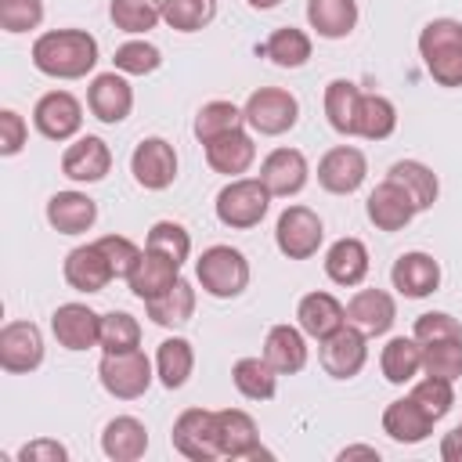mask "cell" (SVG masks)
Returning <instances> with one entry per match:
<instances>
[{
    "instance_id": "obj_13",
    "label": "cell",
    "mask_w": 462,
    "mask_h": 462,
    "mask_svg": "<svg viewBox=\"0 0 462 462\" xmlns=\"http://www.w3.org/2000/svg\"><path fill=\"white\" fill-rule=\"evenodd\" d=\"M32 126L47 141H69L83 126V105L69 90H47L32 108Z\"/></svg>"
},
{
    "instance_id": "obj_32",
    "label": "cell",
    "mask_w": 462,
    "mask_h": 462,
    "mask_svg": "<svg viewBox=\"0 0 462 462\" xmlns=\"http://www.w3.org/2000/svg\"><path fill=\"white\" fill-rule=\"evenodd\" d=\"M379 368L393 386L411 383L422 372V343L415 336H393L379 354Z\"/></svg>"
},
{
    "instance_id": "obj_27",
    "label": "cell",
    "mask_w": 462,
    "mask_h": 462,
    "mask_svg": "<svg viewBox=\"0 0 462 462\" xmlns=\"http://www.w3.org/2000/svg\"><path fill=\"white\" fill-rule=\"evenodd\" d=\"M383 433L390 440H397V444H422L433 433V419L408 393V397L386 404V411H383Z\"/></svg>"
},
{
    "instance_id": "obj_22",
    "label": "cell",
    "mask_w": 462,
    "mask_h": 462,
    "mask_svg": "<svg viewBox=\"0 0 462 462\" xmlns=\"http://www.w3.org/2000/svg\"><path fill=\"white\" fill-rule=\"evenodd\" d=\"M346 321L357 325L365 336H383L397 321V303L386 289H357L346 303Z\"/></svg>"
},
{
    "instance_id": "obj_53",
    "label": "cell",
    "mask_w": 462,
    "mask_h": 462,
    "mask_svg": "<svg viewBox=\"0 0 462 462\" xmlns=\"http://www.w3.org/2000/svg\"><path fill=\"white\" fill-rule=\"evenodd\" d=\"M440 458H444V462H462V426H455L451 433H444V440H440Z\"/></svg>"
},
{
    "instance_id": "obj_40",
    "label": "cell",
    "mask_w": 462,
    "mask_h": 462,
    "mask_svg": "<svg viewBox=\"0 0 462 462\" xmlns=\"http://www.w3.org/2000/svg\"><path fill=\"white\" fill-rule=\"evenodd\" d=\"M108 18L123 32H148L162 22V0H112Z\"/></svg>"
},
{
    "instance_id": "obj_43",
    "label": "cell",
    "mask_w": 462,
    "mask_h": 462,
    "mask_svg": "<svg viewBox=\"0 0 462 462\" xmlns=\"http://www.w3.org/2000/svg\"><path fill=\"white\" fill-rule=\"evenodd\" d=\"M217 0H162V22L177 32H199L213 22Z\"/></svg>"
},
{
    "instance_id": "obj_19",
    "label": "cell",
    "mask_w": 462,
    "mask_h": 462,
    "mask_svg": "<svg viewBox=\"0 0 462 462\" xmlns=\"http://www.w3.org/2000/svg\"><path fill=\"white\" fill-rule=\"evenodd\" d=\"M390 282H393V289H397L401 296L422 300V296H430V292L440 289V263H437L430 253H422V249L401 253V256L393 260Z\"/></svg>"
},
{
    "instance_id": "obj_30",
    "label": "cell",
    "mask_w": 462,
    "mask_h": 462,
    "mask_svg": "<svg viewBox=\"0 0 462 462\" xmlns=\"http://www.w3.org/2000/svg\"><path fill=\"white\" fill-rule=\"evenodd\" d=\"M325 274L336 282V285H361L365 274H368V249L361 238H339L328 245L325 253Z\"/></svg>"
},
{
    "instance_id": "obj_21",
    "label": "cell",
    "mask_w": 462,
    "mask_h": 462,
    "mask_svg": "<svg viewBox=\"0 0 462 462\" xmlns=\"http://www.w3.org/2000/svg\"><path fill=\"white\" fill-rule=\"evenodd\" d=\"M65 282L76 289V292H101L116 274H112V263L108 256L101 253L97 242H87V245H76L69 249L65 256Z\"/></svg>"
},
{
    "instance_id": "obj_5",
    "label": "cell",
    "mask_w": 462,
    "mask_h": 462,
    "mask_svg": "<svg viewBox=\"0 0 462 462\" xmlns=\"http://www.w3.org/2000/svg\"><path fill=\"white\" fill-rule=\"evenodd\" d=\"M242 112H245V123L260 137H282V134H289L296 126L300 101H296V94H289L282 87H260V90H253L245 97Z\"/></svg>"
},
{
    "instance_id": "obj_17",
    "label": "cell",
    "mask_w": 462,
    "mask_h": 462,
    "mask_svg": "<svg viewBox=\"0 0 462 462\" xmlns=\"http://www.w3.org/2000/svg\"><path fill=\"white\" fill-rule=\"evenodd\" d=\"M51 332L65 350H90L101 339V314H94L87 303H61L51 314Z\"/></svg>"
},
{
    "instance_id": "obj_37",
    "label": "cell",
    "mask_w": 462,
    "mask_h": 462,
    "mask_svg": "<svg viewBox=\"0 0 462 462\" xmlns=\"http://www.w3.org/2000/svg\"><path fill=\"white\" fill-rule=\"evenodd\" d=\"M231 383L245 401H271L278 393V372L267 365V357H238Z\"/></svg>"
},
{
    "instance_id": "obj_50",
    "label": "cell",
    "mask_w": 462,
    "mask_h": 462,
    "mask_svg": "<svg viewBox=\"0 0 462 462\" xmlns=\"http://www.w3.org/2000/svg\"><path fill=\"white\" fill-rule=\"evenodd\" d=\"M411 336H415L419 343H437V339H462V325H458L451 314H444V310H430V314H419V318H415V328H411Z\"/></svg>"
},
{
    "instance_id": "obj_20",
    "label": "cell",
    "mask_w": 462,
    "mask_h": 462,
    "mask_svg": "<svg viewBox=\"0 0 462 462\" xmlns=\"http://www.w3.org/2000/svg\"><path fill=\"white\" fill-rule=\"evenodd\" d=\"M365 213H368V220H372L379 231H401V227L411 224V217H415L419 209H415L411 195H408L401 184H393V180L386 177L383 184L372 188V195H368V202H365Z\"/></svg>"
},
{
    "instance_id": "obj_31",
    "label": "cell",
    "mask_w": 462,
    "mask_h": 462,
    "mask_svg": "<svg viewBox=\"0 0 462 462\" xmlns=\"http://www.w3.org/2000/svg\"><path fill=\"white\" fill-rule=\"evenodd\" d=\"M307 22L321 40H343L357 25V0H307Z\"/></svg>"
},
{
    "instance_id": "obj_36",
    "label": "cell",
    "mask_w": 462,
    "mask_h": 462,
    "mask_svg": "<svg viewBox=\"0 0 462 462\" xmlns=\"http://www.w3.org/2000/svg\"><path fill=\"white\" fill-rule=\"evenodd\" d=\"M144 310H148V318H152L155 325H162V328H180V325L191 321V314H195V285L184 282V278H177V285L166 289L162 296L148 300Z\"/></svg>"
},
{
    "instance_id": "obj_4",
    "label": "cell",
    "mask_w": 462,
    "mask_h": 462,
    "mask_svg": "<svg viewBox=\"0 0 462 462\" xmlns=\"http://www.w3.org/2000/svg\"><path fill=\"white\" fill-rule=\"evenodd\" d=\"M195 278L213 300H235L249 285V260L231 245H209L195 260Z\"/></svg>"
},
{
    "instance_id": "obj_8",
    "label": "cell",
    "mask_w": 462,
    "mask_h": 462,
    "mask_svg": "<svg viewBox=\"0 0 462 462\" xmlns=\"http://www.w3.org/2000/svg\"><path fill=\"white\" fill-rule=\"evenodd\" d=\"M318 361L332 379H354L368 361V336L346 321L332 336L318 339Z\"/></svg>"
},
{
    "instance_id": "obj_2",
    "label": "cell",
    "mask_w": 462,
    "mask_h": 462,
    "mask_svg": "<svg viewBox=\"0 0 462 462\" xmlns=\"http://www.w3.org/2000/svg\"><path fill=\"white\" fill-rule=\"evenodd\" d=\"M419 54L433 83L462 87V22L458 18H433L419 32Z\"/></svg>"
},
{
    "instance_id": "obj_48",
    "label": "cell",
    "mask_w": 462,
    "mask_h": 462,
    "mask_svg": "<svg viewBox=\"0 0 462 462\" xmlns=\"http://www.w3.org/2000/svg\"><path fill=\"white\" fill-rule=\"evenodd\" d=\"M43 22V0H0L4 32H32Z\"/></svg>"
},
{
    "instance_id": "obj_6",
    "label": "cell",
    "mask_w": 462,
    "mask_h": 462,
    "mask_svg": "<svg viewBox=\"0 0 462 462\" xmlns=\"http://www.w3.org/2000/svg\"><path fill=\"white\" fill-rule=\"evenodd\" d=\"M97 379L105 393H112L116 401H137L152 386V361L144 357L141 346L123 354H105L97 365Z\"/></svg>"
},
{
    "instance_id": "obj_44",
    "label": "cell",
    "mask_w": 462,
    "mask_h": 462,
    "mask_svg": "<svg viewBox=\"0 0 462 462\" xmlns=\"http://www.w3.org/2000/svg\"><path fill=\"white\" fill-rule=\"evenodd\" d=\"M422 375H437V379L455 383L462 375V339L422 343Z\"/></svg>"
},
{
    "instance_id": "obj_41",
    "label": "cell",
    "mask_w": 462,
    "mask_h": 462,
    "mask_svg": "<svg viewBox=\"0 0 462 462\" xmlns=\"http://www.w3.org/2000/svg\"><path fill=\"white\" fill-rule=\"evenodd\" d=\"M245 123V112L238 108V105H231V101H206L202 108H199V116H195V137L202 141V144H209L213 137H220V134H231V130H238Z\"/></svg>"
},
{
    "instance_id": "obj_16",
    "label": "cell",
    "mask_w": 462,
    "mask_h": 462,
    "mask_svg": "<svg viewBox=\"0 0 462 462\" xmlns=\"http://www.w3.org/2000/svg\"><path fill=\"white\" fill-rule=\"evenodd\" d=\"M108 170H112V148L94 134L76 137L61 155V173L76 184H97L108 177Z\"/></svg>"
},
{
    "instance_id": "obj_11",
    "label": "cell",
    "mask_w": 462,
    "mask_h": 462,
    "mask_svg": "<svg viewBox=\"0 0 462 462\" xmlns=\"http://www.w3.org/2000/svg\"><path fill=\"white\" fill-rule=\"evenodd\" d=\"M365 173H368V159L354 144H336L318 162V184L328 195H354L365 184Z\"/></svg>"
},
{
    "instance_id": "obj_42",
    "label": "cell",
    "mask_w": 462,
    "mask_h": 462,
    "mask_svg": "<svg viewBox=\"0 0 462 462\" xmlns=\"http://www.w3.org/2000/svg\"><path fill=\"white\" fill-rule=\"evenodd\" d=\"M97 346L105 354H123V350H137L141 346V325L134 314L126 310H108L101 314V339Z\"/></svg>"
},
{
    "instance_id": "obj_18",
    "label": "cell",
    "mask_w": 462,
    "mask_h": 462,
    "mask_svg": "<svg viewBox=\"0 0 462 462\" xmlns=\"http://www.w3.org/2000/svg\"><path fill=\"white\" fill-rule=\"evenodd\" d=\"M307 177H310V166L303 159L300 148H274L263 162H260V180L271 195L278 199H289V195H300L307 188Z\"/></svg>"
},
{
    "instance_id": "obj_28",
    "label": "cell",
    "mask_w": 462,
    "mask_h": 462,
    "mask_svg": "<svg viewBox=\"0 0 462 462\" xmlns=\"http://www.w3.org/2000/svg\"><path fill=\"white\" fill-rule=\"evenodd\" d=\"M101 451L112 462H137L148 451V430H144V422L134 419V415L108 419L105 422V433H101Z\"/></svg>"
},
{
    "instance_id": "obj_45",
    "label": "cell",
    "mask_w": 462,
    "mask_h": 462,
    "mask_svg": "<svg viewBox=\"0 0 462 462\" xmlns=\"http://www.w3.org/2000/svg\"><path fill=\"white\" fill-rule=\"evenodd\" d=\"M112 61H116V69L123 76H148V72H155L162 65V51L155 43H148V40H126V43L116 47Z\"/></svg>"
},
{
    "instance_id": "obj_39",
    "label": "cell",
    "mask_w": 462,
    "mask_h": 462,
    "mask_svg": "<svg viewBox=\"0 0 462 462\" xmlns=\"http://www.w3.org/2000/svg\"><path fill=\"white\" fill-rule=\"evenodd\" d=\"M263 54L278 65V69H300L310 61V36L296 25H282L267 36L263 43Z\"/></svg>"
},
{
    "instance_id": "obj_12",
    "label": "cell",
    "mask_w": 462,
    "mask_h": 462,
    "mask_svg": "<svg viewBox=\"0 0 462 462\" xmlns=\"http://www.w3.org/2000/svg\"><path fill=\"white\" fill-rule=\"evenodd\" d=\"M43 365V332L32 321H7L0 328V368L11 375Z\"/></svg>"
},
{
    "instance_id": "obj_46",
    "label": "cell",
    "mask_w": 462,
    "mask_h": 462,
    "mask_svg": "<svg viewBox=\"0 0 462 462\" xmlns=\"http://www.w3.org/2000/svg\"><path fill=\"white\" fill-rule=\"evenodd\" d=\"M144 249H155V253H162V256H170V260L184 263V260H188V253H191V235H188L177 220H155V224H152V231H148Z\"/></svg>"
},
{
    "instance_id": "obj_3",
    "label": "cell",
    "mask_w": 462,
    "mask_h": 462,
    "mask_svg": "<svg viewBox=\"0 0 462 462\" xmlns=\"http://www.w3.org/2000/svg\"><path fill=\"white\" fill-rule=\"evenodd\" d=\"M271 199L274 195L263 188L260 177H231V184L217 191V220L231 231H249L267 217Z\"/></svg>"
},
{
    "instance_id": "obj_47",
    "label": "cell",
    "mask_w": 462,
    "mask_h": 462,
    "mask_svg": "<svg viewBox=\"0 0 462 462\" xmlns=\"http://www.w3.org/2000/svg\"><path fill=\"white\" fill-rule=\"evenodd\" d=\"M411 397H415V404H419L433 422H440V419L451 411V404H455L451 379H437V375L419 379V383L411 386Z\"/></svg>"
},
{
    "instance_id": "obj_15",
    "label": "cell",
    "mask_w": 462,
    "mask_h": 462,
    "mask_svg": "<svg viewBox=\"0 0 462 462\" xmlns=\"http://www.w3.org/2000/svg\"><path fill=\"white\" fill-rule=\"evenodd\" d=\"M87 108L94 112V119L116 126V123H123V119L130 116V108H134V87L126 83V76H123L119 69L101 72V76H94L90 87H87Z\"/></svg>"
},
{
    "instance_id": "obj_52",
    "label": "cell",
    "mask_w": 462,
    "mask_h": 462,
    "mask_svg": "<svg viewBox=\"0 0 462 462\" xmlns=\"http://www.w3.org/2000/svg\"><path fill=\"white\" fill-rule=\"evenodd\" d=\"M18 462H69V448L51 437H36L18 448Z\"/></svg>"
},
{
    "instance_id": "obj_7",
    "label": "cell",
    "mask_w": 462,
    "mask_h": 462,
    "mask_svg": "<svg viewBox=\"0 0 462 462\" xmlns=\"http://www.w3.org/2000/svg\"><path fill=\"white\" fill-rule=\"evenodd\" d=\"M325 224L310 206H285L274 224V242L289 260H310L321 249Z\"/></svg>"
},
{
    "instance_id": "obj_14",
    "label": "cell",
    "mask_w": 462,
    "mask_h": 462,
    "mask_svg": "<svg viewBox=\"0 0 462 462\" xmlns=\"http://www.w3.org/2000/svg\"><path fill=\"white\" fill-rule=\"evenodd\" d=\"M213 426H217L220 458H263L267 455L260 448V430H256L249 411L220 408V411H213Z\"/></svg>"
},
{
    "instance_id": "obj_49",
    "label": "cell",
    "mask_w": 462,
    "mask_h": 462,
    "mask_svg": "<svg viewBox=\"0 0 462 462\" xmlns=\"http://www.w3.org/2000/svg\"><path fill=\"white\" fill-rule=\"evenodd\" d=\"M97 245H101V253L108 256L116 278H130V271L137 267V260H141V253H144V249H137L126 235H105V238H97Z\"/></svg>"
},
{
    "instance_id": "obj_33",
    "label": "cell",
    "mask_w": 462,
    "mask_h": 462,
    "mask_svg": "<svg viewBox=\"0 0 462 462\" xmlns=\"http://www.w3.org/2000/svg\"><path fill=\"white\" fill-rule=\"evenodd\" d=\"M195 372V350L184 336H170L155 350V375L166 390H180Z\"/></svg>"
},
{
    "instance_id": "obj_1",
    "label": "cell",
    "mask_w": 462,
    "mask_h": 462,
    "mask_svg": "<svg viewBox=\"0 0 462 462\" xmlns=\"http://www.w3.org/2000/svg\"><path fill=\"white\" fill-rule=\"evenodd\" d=\"M32 65L51 79H83L97 65V40L87 29H51L36 36Z\"/></svg>"
},
{
    "instance_id": "obj_24",
    "label": "cell",
    "mask_w": 462,
    "mask_h": 462,
    "mask_svg": "<svg viewBox=\"0 0 462 462\" xmlns=\"http://www.w3.org/2000/svg\"><path fill=\"white\" fill-rule=\"evenodd\" d=\"M97 220V202L83 191H58L47 199V224L58 235H83Z\"/></svg>"
},
{
    "instance_id": "obj_38",
    "label": "cell",
    "mask_w": 462,
    "mask_h": 462,
    "mask_svg": "<svg viewBox=\"0 0 462 462\" xmlns=\"http://www.w3.org/2000/svg\"><path fill=\"white\" fill-rule=\"evenodd\" d=\"M397 130V108L383 94H361L357 105V137L365 141H386Z\"/></svg>"
},
{
    "instance_id": "obj_25",
    "label": "cell",
    "mask_w": 462,
    "mask_h": 462,
    "mask_svg": "<svg viewBox=\"0 0 462 462\" xmlns=\"http://www.w3.org/2000/svg\"><path fill=\"white\" fill-rule=\"evenodd\" d=\"M253 159H256V144H253V137L238 126V130H231V134H220V137H213L209 144H206V162H209V170H217V173H224V177H242L249 166H253Z\"/></svg>"
},
{
    "instance_id": "obj_10",
    "label": "cell",
    "mask_w": 462,
    "mask_h": 462,
    "mask_svg": "<svg viewBox=\"0 0 462 462\" xmlns=\"http://www.w3.org/2000/svg\"><path fill=\"white\" fill-rule=\"evenodd\" d=\"M130 173L144 191H166L177 177V152L166 137H144L130 155Z\"/></svg>"
},
{
    "instance_id": "obj_34",
    "label": "cell",
    "mask_w": 462,
    "mask_h": 462,
    "mask_svg": "<svg viewBox=\"0 0 462 462\" xmlns=\"http://www.w3.org/2000/svg\"><path fill=\"white\" fill-rule=\"evenodd\" d=\"M386 177H390L393 184H401V188L411 195V202H415L419 213L430 209V206L437 202V195H440L437 173H433L426 162H419V159H401V162H393Z\"/></svg>"
},
{
    "instance_id": "obj_9",
    "label": "cell",
    "mask_w": 462,
    "mask_h": 462,
    "mask_svg": "<svg viewBox=\"0 0 462 462\" xmlns=\"http://www.w3.org/2000/svg\"><path fill=\"white\" fill-rule=\"evenodd\" d=\"M170 444L191 458V462H213L220 458V444H217V426H213V411L206 408H184L170 430Z\"/></svg>"
},
{
    "instance_id": "obj_55",
    "label": "cell",
    "mask_w": 462,
    "mask_h": 462,
    "mask_svg": "<svg viewBox=\"0 0 462 462\" xmlns=\"http://www.w3.org/2000/svg\"><path fill=\"white\" fill-rule=\"evenodd\" d=\"M282 0H249V7H256V11H271V7H278Z\"/></svg>"
},
{
    "instance_id": "obj_29",
    "label": "cell",
    "mask_w": 462,
    "mask_h": 462,
    "mask_svg": "<svg viewBox=\"0 0 462 462\" xmlns=\"http://www.w3.org/2000/svg\"><path fill=\"white\" fill-rule=\"evenodd\" d=\"M263 357L278 375H296L307 365V339L303 328L292 325H274L263 339Z\"/></svg>"
},
{
    "instance_id": "obj_26",
    "label": "cell",
    "mask_w": 462,
    "mask_h": 462,
    "mask_svg": "<svg viewBox=\"0 0 462 462\" xmlns=\"http://www.w3.org/2000/svg\"><path fill=\"white\" fill-rule=\"evenodd\" d=\"M296 321H300L303 336L325 339V336H332L336 328L346 325V307L332 292H307L296 307Z\"/></svg>"
},
{
    "instance_id": "obj_54",
    "label": "cell",
    "mask_w": 462,
    "mask_h": 462,
    "mask_svg": "<svg viewBox=\"0 0 462 462\" xmlns=\"http://www.w3.org/2000/svg\"><path fill=\"white\" fill-rule=\"evenodd\" d=\"M350 458H372V462H379V451L368 448V444H350V448L339 451V462H350Z\"/></svg>"
},
{
    "instance_id": "obj_51",
    "label": "cell",
    "mask_w": 462,
    "mask_h": 462,
    "mask_svg": "<svg viewBox=\"0 0 462 462\" xmlns=\"http://www.w3.org/2000/svg\"><path fill=\"white\" fill-rule=\"evenodd\" d=\"M25 137H29V126L25 119L14 112V108H4L0 112V155H18L25 148Z\"/></svg>"
},
{
    "instance_id": "obj_23",
    "label": "cell",
    "mask_w": 462,
    "mask_h": 462,
    "mask_svg": "<svg viewBox=\"0 0 462 462\" xmlns=\"http://www.w3.org/2000/svg\"><path fill=\"white\" fill-rule=\"evenodd\" d=\"M177 278H180V263H177V260H170V256H162V253H155V249H144L141 260H137V267L130 271L126 285H130V292H134L137 300L148 303V300L162 296L166 289H173Z\"/></svg>"
},
{
    "instance_id": "obj_35",
    "label": "cell",
    "mask_w": 462,
    "mask_h": 462,
    "mask_svg": "<svg viewBox=\"0 0 462 462\" xmlns=\"http://www.w3.org/2000/svg\"><path fill=\"white\" fill-rule=\"evenodd\" d=\"M357 105H361V90L350 79H332L325 87V116L328 126L343 137H357Z\"/></svg>"
}]
</instances>
